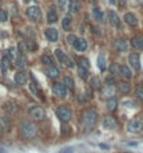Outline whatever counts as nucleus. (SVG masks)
Returning <instances> with one entry per match:
<instances>
[{
  "label": "nucleus",
  "instance_id": "1",
  "mask_svg": "<svg viewBox=\"0 0 143 153\" xmlns=\"http://www.w3.org/2000/svg\"><path fill=\"white\" fill-rule=\"evenodd\" d=\"M36 125L33 124L32 121H22L21 127H20V132H21V135L24 138H27V139H31L36 135Z\"/></svg>",
  "mask_w": 143,
  "mask_h": 153
},
{
  "label": "nucleus",
  "instance_id": "2",
  "mask_svg": "<svg viewBox=\"0 0 143 153\" xmlns=\"http://www.w3.org/2000/svg\"><path fill=\"white\" fill-rule=\"evenodd\" d=\"M127 131L132 132V134H140L143 131V122L139 118H133L127 124Z\"/></svg>",
  "mask_w": 143,
  "mask_h": 153
},
{
  "label": "nucleus",
  "instance_id": "3",
  "mask_svg": "<svg viewBox=\"0 0 143 153\" xmlns=\"http://www.w3.org/2000/svg\"><path fill=\"white\" fill-rule=\"evenodd\" d=\"M97 121V113L95 110H88L84 114V124H85L86 128H90L93 127Z\"/></svg>",
  "mask_w": 143,
  "mask_h": 153
},
{
  "label": "nucleus",
  "instance_id": "4",
  "mask_svg": "<svg viewBox=\"0 0 143 153\" xmlns=\"http://www.w3.org/2000/svg\"><path fill=\"white\" fill-rule=\"evenodd\" d=\"M27 16L31 21H39V18L42 17V11L38 6H31L27 9Z\"/></svg>",
  "mask_w": 143,
  "mask_h": 153
},
{
  "label": "nucleus",
  "instance_id": "5",
  "mask_svg": "<svg viewBox=\"0 0 143 153\" xmlns=\"http://www.w3.org/2000/svg\"><path fill=\"white\" fill-rule=\"evenodd\" d=\"M57 117L61 120V121H69L71 120V111H69L68 107H65V106H60L57 107Z\"/></svg>",
  "mask_w": 143,
  "mask_h": 153
},
{
  "label": "nucleus",
  "instance_id": "6",
  "mask_svg": "<svg viewBox=\"0 0 143 153\" xmlns=\"http://www.w3.org/2000/svg\"><path fill=\"white\" fill-rule=\"evenodd\" d=\"M53 92L58 97H61V99H65L67 97V88H65V85L63 82H56L53 85Z\"/></svg>",
  "mask_w": 143,
  "mask_h": 153
},
{
  "label": "nucleus",
  "instance_id": "7",
  "mask_svg": "<svg viewBox=\"0 0 143 153\" xmlns=\"http://www.w3.org/2000/svg\"><path fill=\"white\" fill-rule=\"evenodd\" d=\"M31 116H32V118H35L36 121H40V120L45 118V110H43L42 107H39V106H35V107L31 109Z\"/></svg>",
  "mask_w": 143,
  "mask_h": 153
},
{
  "label": "nucleus",
  "instance_id": "8",
  "mask_svg": "<svg viewBox=\"0 0 143 153\" xmlns=\"http://www.w3.org/2000/svg\"><path fill=\"white\" fill-rule=\"evenodd\" d=\"M128 61L131 64V67L133 70H140V57H139V54L136 53H132V54H129V57H128Z\"/></svg>",
  "mask_w": 143,
  "mask_h": 153
},
{
  "label": "nucleus",
  "instance_id": "9",
  "mask_svg": "<svg viewBox=\"0 0 143 153\" xmlns=\"http://www.w3.org/2000/svg\"><path fill=\"white\" fill-rule=\"evenodd\" d=\"M45 35L47 38V41H50V42L54 43L58 41V32H57V29H54V28H47V29L45 31Z\"/></svg>",
  "mask_w": 143,
  "mask_h": 153
},
{
  "label": "nucleus",
  "instance_id": "10",
  "mask_svg": "<svg viewBox=\"0 0 143 153\" xmlns=\"http://www.w3.org/2000/svg\"><path fill=\"white\" fill-rule=\"evenodd\" d=\"M108 20H110V22H111L113 25L115 26V28H120L121 29V22H120V17H118V14H117L115 11L110 10L108 11Z\"/></svg>",
  "mask_w": 143,
  "mask_h": 153
},
{
  "label": "nucleus",
  "instance_id": "11",
  "mask_svg": "<svg viewBox=\"0 0 143 153\" xmlns=\"http://www.w3.org/2000/svg\"><path fill=\"white\" fill-rule=\"evenodd\" d=\"M114 48H115L117 52L120 53H124L128 50V43L125 39H117L115 43H114Z\"/></svg>",
  "mask_w": 143,
  "mask_h": 153
},
{
  "label": "nucleus",
  "instance_id": "12",
  "mask_svg": "<svg viewBox=\"0 0 143 153\" xmlns=\"http://www.w3.org/2000/svg\"><path fill=\"white\" fill-rule=\"evenodd\" d=\"M14 81H16V84L17 85H25L27 84V81H28V78H27V74L25 73H22V71H18L16 75H14Z\"/></svg>",
  "mask_w": 143,
  "mask_h": 153
},
{
  "label": "nucleus",
  "instance_id": "13",
  "mask_svg": "<svg viewBox=\"0 0 143 153\" xmlns=\"http://www.w3.org/2000/svg\"><path fill=\"white\" fill-rule=\"evenodd\" d=\"M103 127L106 130H115L117 128V121L113 118V117H106L103 120Z\"/></svg>",
  "mask_w": 143,
  "mask_h": 153
},
{
  "label": "nucleus",
  "instance_id": "14",
  "mask_svg": "<svg viewBox=\"0 0 143 153\" xmlns=\"http://www.w3.org/2000/svg\"><path fill=\"white\" fill-rule=\"evenodd\" d=\"M124 21L127 22L128 25H131V26L138 25V18H136L135 14H132V13H127V14L124 16Z\"/></svg>",
  "mask_w": 143,
  "mask_h": 153
},
{
  "label": "nucleus",
  "instance_id": "15",
  "mask_svg": "<svg viewBox=\"0 0 143 153\" xmlns=\"http://www.w3.org/2000/svg\"><path fill=\"white\" fill-rule=\"evenodd\" d=\"M74 46H75V49H76L78 52H85L86 48H88V42H86V39L81 38V39L76 41V43H75Z\"/></svg>",
  "mask_w": 143,
  "mask_h": 153
},
{
  "label": "nucleus",
  "instance_id": "16",
  "mask_svg": "<svg viewBox=\"0 0 143 153\" xmlns=\"http://www.w3.org/2000/svg\"><path fill=\"white\" fill-rule=\"evenodd\" d=\"M120 74H121L125 79H131V78H132V71H131V68L127 67V65H122V67H120Z\"/></svg>",
  "mask_w": 143,
  "mask_h": 153
},
{
  "label": "nucleus",
  "instance_id": "17",
  "mask_svg": "<svg viewBox=\"0 0 143 153\" xmlns=\"http://www.w3.org/2000/svg\"><path fill=\"white\" fill-rule=\"evenodd\" d=\"M46 74H47L50 78H58V75H60V71H58L57 67H54V65H50V67H47V70H46Z\"/></svg>",
  "mask_w": 143,
  "mask_h": 153
},
{
  "label": "nucleus",
  "instance_id": "18",
  "mask_svg": "<svg viewBox=\"0 0 143 153\" xmlns=\"http://www.w3.org/2000/svg\"><path fill=\"white\" fill-rule=\"evenodd\" d=\"M16 64L18 68H25L28 65V61H27V58H25V56H24V54H20L16 60Z\"/></svg>",
  "mask_w": 143,
  "mask_h": 153
},
{
  "label": "nucleus",
  "instance_id": "19",
  "mask_svg": "<svg viewBox=\"0 0 143 153\" xmlns=\"http://www.w3.org/2000/svg\"><path fill=\"white\" fill-rule=\"evenodd\" d=\"M131 43H132L133 48L139 49V50H143V38H140V36H135V38H132Z\"/></svg>",
  "mask_w": 143,
  "mask_h": 153
},
{
  "label": "nucleus",
  "instance_id": "20",
  "mask_svg": "<svg viewBox=\"0 0 143 153\" xmlns=\"http://www.w3.org/2000/svg\"><path fill=\"white\" fill-rule=\"evenodd\" d=\"M58 20V14H57V11L53 10V9H50L47 13V22L49 24H53V22H56Z\"/></svg>",
  "mask_w": 143,
  "mask_h": 153
},
{
  "label": "nucleus",
  "instance_id": "21",
  "mask_svg": "<svg viewBox=\"0 0 143 153\" xmlns=\"http://www.w3.org/2000/svg\"><path fill=\"white\" fill-rule=\"evenodd\" d=\"M71 24H72V18H71V16H65V17H64L63 22H61L64 31H69V29H71Z\"/></svg>",
  "mask_w": 143,
  "mask_h": 153
},
{
  "label": "nucleus",
  "instance_id": "22",
  "mask_svg": "<svg viewBox=\"0 0 143 153\" xmlns=\"http://www.w3.org/2000/svg\"><path fill=\"white\" fill-rule=\"evenodd\" d=\"M114 86H113V85H108L107 84L106 85V88H104V89H103V96H104V97H113V96H114Z\"/></svg>",
  "mask_w": 143,
  "mask_h": 153
},
{
  "label": "nucleus",
  "instance_id": "23",
  "mask_svg": "<svg viewBox=\"0 0 143 153\" xmlns=\"http://www.w3.org/2000/svg\"><path fill=\"white\" fill-rule=\"evenodd\" d=\"M89 85L92 89H100L101 88V84H100V79L97 78V77H92L89 81Z\"/></svg>",
  "mask_w": 143,
  "mask_h": 153
},
{
  "label": "nucleus",
  "instance_id": "24",
  "mask_svg": "<svg viewBox=\"0 0 143 153\" xmlns=\"http://www.w3.org/2000/svg\"><path fill=\"white\" fill-rule=\"evenodd\" d=\"M118 89L121 93H128V92H131V84L129 82H120Z\"/></svg>",
  "mask_w": 143,
  "mask_h": 153
},
{
  "label": "nucleus",
  "instance_id": "25",
  "mask_svg": "<svg viewBox=\"0 0 143 153\" xmlns=\"http://www.w3.org/2000/svg\"><path fill=\"white\" fill-rule=\"evenodd\" d=\"M63 84L65 85V88H67V89H74V88H75V82H74V79L71 78V77H64Z\"/></svg>",
  "mask_w": 143,
  "mask_h": 153
},
{
  "label": "nucleus",
  "instance_id": "26",
  "mask_svg": "<svg viewBox=\"0 0 143 153\" xmlns=\"http://www.w3.org/2000/svg\"><path fill=\"white\" fill-rule=\"evenodd\" d=\"M0 122H1V128H3L4 131H10V128H11V122H10V120H8L7 117H1V120H0Z\"/></svg>",
  "mask_w": 143,
  "mask_h": 153
},
{
  "label": "nucleus",
  "instance_id": "27",
  "mask_svg": "<svg viewBox=\"0 0 143 153\" xmlns=\"http://www.w3.org/2000/svg\"><path fill=\"white\" fill-rule=\"evenodd\" d=\"M78 74H79V77L82 79H88L89 78V71H88V68H85V67H78Z\"/></svg>",
  "mask_w": 143,
  "mask_h": 153
},
{
  "label": "nucleus",
  "instance_id": "28",
  "mask_svg": "<svg viewBox=\"0 0 143 153\" xmlns=\"http://www.w3.org/2000/svg\"><path fill=\"white\" fill-rule=\"evenodd\" d=\"M97 65H99V68H100L101 71L106 70V57H104L103 54H100V56L97 57Z\"/></svg>",
  "mask_w": 143,
  "mask_h": 153
},
{
  "label": "nucleus",
  "instance_id": "29",
  "mask_svg": "<svg viewBox=\"0 0 143 153\" xmlns=\"http://www.w3.org/2000/svg\"><path fill=\"white\" fill-rule=\"evenodd\" d=\"M78 11H79V3H78V1H71V3H69V13H71V14H75V13H78Z\"/></svg>",
  "mask_w": 143,
  "mask_h": 153
},
{
  "label": "nucleus",
  "instance_id": "30",
  "mask_svg": "<svg viewBox=\"0 0 143 153\" xmlns=\"http://www.w3.org/2000/svg\"><path fill=\"white\" fill-rule=\"evenodd\" d=\"M4 109L8 113H16L17 111V105L14 103V102H8V103H6L4 105Z\"/></svg>",
  "mask_w": 143,
  "mask_h": 153
},
{
  "label": "nucleus",
  "instance_id": "31",
  "mask_svg": "<svg viewBox=\"0 0 143 153\" xmlns=\"http://www.w3.org/2000/svg\"><path fill=\"white\" fill-rule=\"evenodd\" d=\"M40 61H42V64H45V65H52L53 64V58L50 57V56H47V54H43L42 57H40Z\"/></svg>",
  "mask_w": 143,
  "mask_h": 153
},
{
  "label": "nucleus",
  "instance_id": "32",
  "mask_svg": "<svg viewBox=\"0 0 143 153\" xmlns=\"http://www.w3.org/2000/svg\"><path fill=\"white\" fill-rule=\"evenodd\" d=\"M117 105H118V102H117V99L111 97L110 100L107 102V109H108V110H115V109H117Z\"/></svg>",
  "mask_w": 143,
  "mask_h": 153
},
{
  "label": "nucleus",
  "instance_id": "33",
  "mask_svg": "<svg viewBox=\"0 0 143 153\" xmlns=\"http://www.w3.org/2000/svg\"><path fill=\"white\" fill-rule=\"evenodd\" d=\"M93 17H95L96 21H101L103 20V13L99 9H93Z\"/></svg>",
  "mask_w": 143,
  "mask_h": 153
},
{
  "label": "nucleus",
  "instance_id": "34",
  "mask_svg": "<svg viewBox=\"0 0 143 153\" xmlns=\"http://www.w3.org/2000/svg\"><path fill=\"white\" fill-rule=\"evenodd\" d=\"M8 67H10V60H8L7 57H3V58H1V70L6 71Z\"/></svg>",
  "mask_w": 143,
  "mask_h": 153
},
{
  "label": "nucleus",
  "instance_id": "35",
  "mask_svg": "<svg viewBox=\"0 0 143 153\" xmlns=\"http://www.w3.org/2000/svg\"><path fill=\"white\" fill-rule=\"evenodd\" d=\"M54 53H56V57H57L60 61H63L64 57H65V54L63 53V50H61V49H56V50H54Z\"/></svg>",
  "mask_w": 143,
  "mask_h": 153
},
{
  "label": "nucleus",
  "instance_id": "36",
  "mask_svg": "<svg viewBox=\"0 0 143 153\" xmlns=\"http://www.w3.org/2000/svg\"><path fill=\"white\" fill-rule=\"evenodd\" d=\"M67 41H68L69 45H72V46H74L75 43H76V41H78V38L75 36V35H68V38H67Z\"/></svg>",
  "mask_w": 143,
  "mask_h": 153
},
{
  "label": "nucleus",
  "instance_id": "37",
  "mask_svg": "<svg viewBox=\"0 0 143 153\" xmlns=\"http://www.w3.org/2000/svg\"><path fill=\"white\" fill-rule=\"evenodd\" d=\"M136 96H138L139 99H142L143 100V85H140V86L136 88Z\"/></svg>",
  "mask_w": 143,
  "mask_h": 153
},
{
  "label": "nucleus",
  "instance_id": "38",
  "mask_svg": "<svg viewBox=\"0 0 143 153\" xmlns=\"http://www.w3.org/2000/svg\"><path fill=\"white\" fill-rule=\"evenodd\" d=\"M63 63H65V65H67V67H69V68H74V63H72V61H71V60H69V58L67 57V56L64 57Z\"/></svg>",
  "mask_w": 143,
  "mask_h": 153
},
{
  "label": "nucleus",
  "instance_id": "39",
  "mask_svg": "<svg viewBox=\"0 0 143 153\" xmlns=\"http://www.w3.org/2000/svg\"><path fill=\"white\" fill-rule=\"evenodd\" d=\"M7 21V13L4 10H0V22H6Z\"/></svg>",
  "mask_w": 143,
  "mask_h": 153
},
{
  "label": "nucleus",
  "instance_id": "40",
  "mask_svg": "<svg viewBox=\"0 0 143 153\" xmlns=\"http://www.w3.org/2000/svg\"><path fill=\"white\" fill-rule=\"evenodd\" d=\"M57 3H58V7H60V9L64 11V9L67 7V3H68V0H58Z\"/></svg>",
  "mask_w": 143,
  "mask_h": 153
},
{
  "label": "nucleus",
  "instance_id": "41",
  "mask_svg": "<svg viewBox=\"0 0 143 153\" xmlns=\"http://www.w3.org/2000/svg\"><path fill=\"white\" fill-rule=\"evenodd\" d=\"M29 90H31L33 95H39V92H38V88L35 84H29Z\"/></svg>",
  "mask_w": 143,
  "mask_h": 153
},
{
  "label": "nucleus",
  "instance_id": "42",
  "mask_svg": "<svg viewBox=\"0 0 143 153\" xmlns=\"http://www.w3.org/2000/svg\"><path fill=\"white\" fill-rule=\"evenodd\" d=\"M27 48L29 49V50H35V49H36V45L33 43V41H27Z\"/></svg>",
  "mask_w": 143,
  "mask_h": 153
},
{
  "label": "nucleus",
  "instance_id": "43",
  "mask_svg": "<svg viewBox=\"0 0 143 153\" xmlns=\"http://www.w3.org/2000/svg\"><path fill=\"white\" fill-rule=\"evenodd\" d=\"M81 67H85V68H89V61L86 58H81Z\"/></svg>",
  "mask_w": 143,
  "mask_h": 153
},
{
  "label": "nucleus",
  "instance_id": "44",
  "mask_svg": "<svg viewBox=\"0 0 143 153\" xmlns=\"http://www.w3.org/2000/svg\"><path fill=\"white\" fill-rule=\"evenodd\" d=\"M60 153H74V148H71V146H68V148H64Z\"/></svg>",
  "mask_w": 143,
  "mask_h": 153
},
{
  "label": "nucleus",
  "instance_id": "45",
  "mask_svg": "<svg viewBox=\"0 0 143 153\" xmlns=\"http://www.w3.org/2000/svg\"><path fill=\"white\" fill-rule=\"evenodd\" d=\"M85 93L88 95V99H90V97H92V92H90V89H88V90L85 92Z\"/></svg>",
  "mask_w": 143,
  "mask_h": 153
},
{
  "label": "nucleus",
  "instance_id": "46",
  "mask_svg": "<svg viewBox=\"0 0 143 153\" xmlns=\"http://www.w3.org/2000/svg\"><path fill=\"white\" fill-rule=\"evenodd\" d=\"M120 3H121V6L124 7V6H125V0H120Z\"/></svg>",
  "mask_w": 143,
  "mask_h": 153
},
{
  "label": "nucleus",
  "instance_id": "47",
  "mask_svg": "<svg viewBox=\"0 0 143 153\" xmlns=\"http://www.w3.org/2000/svg\"><path fill=\"white\" fill-rule=\"evenodd\" d=\"M108 1H110L111 4H115V0H108Z\"/></svg>",
  "mask_w": 143,
  "mask_h": 153
},
{
  "label": "nucleus",
  "instance_id": "48",
  "mask_svg": "<svg viewBox=\"0 0 143 153\" xmlns=\"http://www.w3.org/2000/svg\"><path fill=\"white\" fill-rule=\"evenodd\" d=\"M3 134V128H1V125H0V135Z\"/></svg>",
  "mask_w": 143,
  "mask_h": 153
},
{
  "label": "nucleus",
  "instance_id": "49",
  "mask_svg": "<svg viewBox=\"0 0 143 153\" xmlns=\"http://www.w3.org/2000/svg\"><path fill=\"white\" fill-rule=\"evenodd\" d=\"M0 153H4V152H3V149H0Z\"/></svg>",
  "mask_w": 143,
  "mask_h": 153
},
{
  "label": "nucleus",
  "instance_id": "50",
  "mask_svg": "<svg viewBox=\"0 0 143 153\" xmlns=\"http://www.w3.org/2000/svg\"><path fill=\"white\" fill-rule=\"evenodd\" d=\"M24 1H29V0H24Z\"/></svg>",
  "mask_w": 143,
  "mask_h": 153
}]
</instances>
